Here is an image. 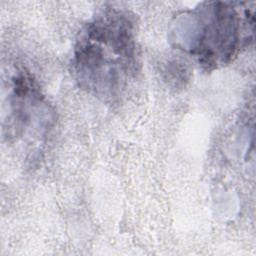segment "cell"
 Masks as SVG:
<instances>
[{
    "mask_svg": "<svg viewBox=\"0 0 256 256\" xmlns=\"http://www.w3.org/2000/svg\"><path fill=\"white\" fill-rule=\"evenodd\" d=\"M78 80L99 96H116L136 68L134 24L119 10L103 12L84 29L75 50Z\"/></svg>",
    "mask_w": 256,
    "mask_h": 256,
    "instance_id": "1",
    "label": "cell"
},
{
    "mask_svg": "<svg viewBox=\"0 0 256 256\" xmlns=\"http://www.w3.org/2000/svg\"><path fill=\"white\" fill-rule=\"evenodd\" d=\"M183 45L199 58L200 64L215 68L233 56L239 39V19L233 7L214 3L190 15Z\"/></svg>",
    "mask_w": 256,
    "mask_h": 256,
    "instance_id": "2",
    "label": "cell"
}]
</instances>
